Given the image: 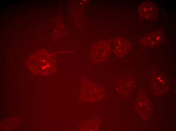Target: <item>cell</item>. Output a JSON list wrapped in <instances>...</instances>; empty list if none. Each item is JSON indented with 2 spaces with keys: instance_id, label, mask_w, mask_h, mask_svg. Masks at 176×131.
I'll list each match as a JSON object with an SVG mask.
<instances>
[{
  "instance_id": "obj_1",
  "label": "cell",
  "mask_w": 176,
  "mask_h": 131,
  "mask_svg": "<svg viewBox=\"0 0 176 131\" xmlns=\"http://www.w3.org/2000/svg\"><path fill=\"white\" fill-rule=\"evenodd\" d=\"M28 68L33 73L39 75H48L54 72L56 63L52 57L43 56H35L28 62Z\"/></svg>"
},
{
  "instance_id": "obj_2",
  "label": "cell",
  "mask_w": 176,
  "mask_h": 131,
  "mask_svg": "<svg viewBox=\"0 0 176 131\" xmlns=\"http://www.w3.org/2000/svg\"><path fill=\"white\" fill-rule=\"evenodd\" d=\"M140 15L143 18L151 19L156 17L157 13L156 5L153 2H146L140 5L139 9Z\"/></svg>"
}]
</instances>
